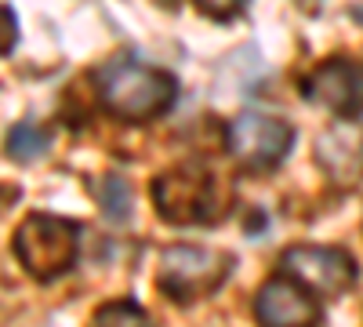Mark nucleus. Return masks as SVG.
Segmentation results:
<instances>
[{
	"label": "nucleus",
	"mask_w": 363,
	"mask_h": 327,
	"mask_svg": "<svg viewBox=\"0 0 363 327\" xmlns=\"http://www.w3.org/2000/svg\"><path fill=\"white\" fill-rule=\"evenodd\" d=\"M294 145V128L287 121L265 113H240L225 128V150L236 164H244L247 171H272L280 167L284 157Z\"/></svg>",
	"instance_id": "nucleus-5"
},
{
	"label": "nucleus",
	"mask_w": 363,
	"mask_h": 327,
	"mask_svg": "<svg viewBox=\"0 0 363 327\" xmlns=\"http://www.w3.org/2000/svg\"><path fill=\"white\" fill-rule=\"evenodd\" d=\"M316 164L327 182L338 189L363 186V128L356 121H342L316 138Z\"/></svg>",
	"instance_id": "nucleus-9"
},
{
	"label": "nucleus",
	"mask_w": 363,
	"mask_h": 327,
	"mask_svg": "<svg viewBox=\"0 0 363 327\" xmlns=\"http://www.w3.org/2000/svg\"><path fill=\"white\" fill-rule=\"evenodd\" d=\"M99 102L124 124H149L164 116L178 99V80L167 70L145 66L131 55H116L95 70Z\"/></svg>",
	"instance_id": "nucleus-1"
},
{
	"label": "nucleus",
	"mask_w": 363,
	"mask_h": 327,
	"mask_svg": "<svg viewBox=\"0 0 363 327\" xmlns=\"http://www.w3.org/2000/svg\"><path fill=\"white\" fill-rule=\"evenodd\" d=\"M87 327H153V320H149V313L135 299H116L91 313Z\"/></svg>",
	"instance_id": "nucleus-11"
},
{
	"label": "nucleus",
	"mask_w": 363,
	"mask_h": 327,
	"mask_svg": "<svg viewBox=\"0 0 363 327\" xmlns=\"http://www.w3.org/2000/svg\"><path fill=\"white\" fill-rule=\"evenodd\" d=\"M193 4L207 15V18H218V22H229L236 18L240 11L247 8V0H193Z\"/></svg>",
	"instance_id": "nucleus-13"
},
{
	"label": "nucleus",
	"mask_w": 363,
	"mask_h": 327,
	"mask_svg": "<svg viewBox=\"0 0 363 327\" xmlns=\"http://www.w3.org/2000/svg\"><path fill=\"white\" fill-rule=\"evenodd\" d=\"M48 145H51V135H48L44 128H37V124H29V121H22V124H15V128L8 131V157H11V160L29 164V160L44 157Z\"/></svg>",
	"instance_id": "nucleus-12"
},
{
	"label": "nucleus",
	"mask_w": 363,
	"mask_h": 327,
	"mask_svg": "<svg viewBox=\"0 0 363 327\" xmlns=\"http://www.w3.org/2000/svg\"><path fill=\"white\" fill-rule=\"evenodd\" d=\"M153 204L171 226H218L233 211L236 193L218 171L189 160L153 178Z\"/></svg>",
	"instance_id": "nucleus-2"
},
{
	"label": "nucleus",
	"mask_w": 363,
	"mask_h": 327,
	"mask_svg": "<svg viewBox=\"0 0 363 327\" xmlns=\"http://www.w3.org/2000/svg\"><path fill=\"white\" fill-rule=\"evenodd\" d=\"M164 4H174V0H164Z\"/></svg>",
	"instance_id": "nucleus-15"
},
{
	"label": "nucleus",
	"mask_w": 363,
	"mask_h": 327,
	"mask_svg": "<svg viewBox=\"0 0 363 327\" xmlns=\"http://www.w3.org/2000/svg\"><path fill=\"white\" fill-rule=\"evenodd\" d=\"M11 251L33 280H58L77 265L80 226L62 215L33 211L18 222V229L11 236Z\"/></svg>",
	"instance_id": "nucleus-3"
},
{
	"label": "nucleus",
	"mask_w": 363,
	"mask_h": 327,
	"mask_svg": "<svg viewBox=\"0 0 363 327\" xmlns=\"http://www.w3.org/2000/svg\"><path fill=\"white\" fill-rule=\"evenodd\" d=\"M236 270V258L229 251L200 248V244H171L160 251L157 262V291L167 294L178 306H193L211 299Z\"/></svg>",
	"instance_id": "nucleus-4"
},
{
	"label": "nucleus",
	"mask_w": 363,
	"mask_h": 327,
	"mask_svg": "<svg viewBox=\"0 0 363 327\" xmlns=\"http://www.w3.org/2000/svg\"><path fill=\"white\" fill-rule=\"evenodd\" d=\"M301 95L342 121H356L363 113V66L345 55H330L301 77Z\"/></svg>",
	"instance_id": "nucleus-7"
},
{
	"label": "nucleus",
	"mask_w": 363,
	"mask_h": 327,
	"mask_svg": "<svg viewBox=\"0 0 363 327\" xmlns=\"http://www.w3.org/2000/svg\"><path fill=\"white\" fill-rule=\"evenodd\" d=\"M18 44V26H15V8L4 4V55H11Z\"/></svg>",
	"instance_id": "nucleus-14"
},
{
	"label": "nucleus",
	"mask_w": 363,
	"mask_h": 327,
	"mask_svg": "<svg viewBox=\"0 0 363 327\" xmlns=\"http://www.w3.org/2000/svg\"><path fill=\"white\" fill-rule=\"evenodd\" d=\"M280 273L294 277L316 299H338L356 284V258L342 248L294 244L280 255Z\"/></svg>",
	"instance_id": "nucleus-6"
},
{
	"label": "nucleus",
	"mask_w": 363,
	"mask_h": 327,
	"mask_svg": "<svg viewBox=\"0 0 363 327\" xmlns=\"http://www.w3.org/2000/svg\"><path fill=\"white\" fill-rule=\"evenodd\" d=\"M95 200L102 207V215L109 222H128L131 218V207H135V193L120 174H102L99 186H95Z\"/></svg>",
	"instance_id": "nucleus-10"
},
{
	"label": "nucleus",
	"mask_w": 363,
	"mask_h": 327,
	"mask_svg": "<svg viewBox=\"0 0 363 327\" xmlns=\"http://www.w3.org/2000/svg\"><path fill=\"white\" fill-rule=\"evenodd\" d=\"M255 320L258 327H316L320 302L309 287H301L294 277L277 273L269 277L255 294Z\"/></svg>",
	"instance_id": "nucleus-8"
}]
</instances>
